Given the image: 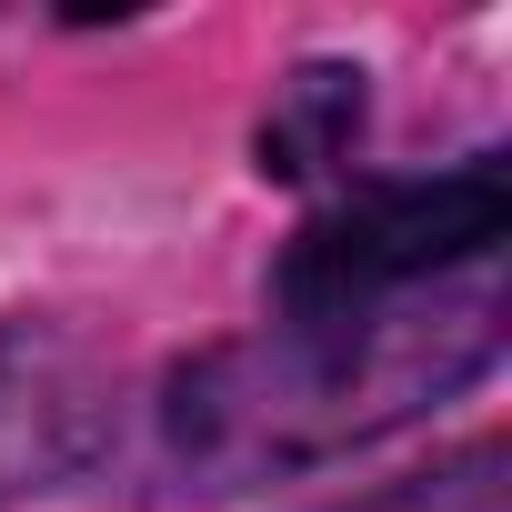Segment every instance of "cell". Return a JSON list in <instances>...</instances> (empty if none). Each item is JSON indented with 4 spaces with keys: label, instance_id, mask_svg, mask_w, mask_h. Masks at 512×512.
<instances>
[{
    "label": "cell",
    "instance_id": "cell-1",
    "mask_svg": "<svg viewBox=\"0 0 512 512\" xmlns=\"http://www.w3.org/2000/svg\"><path fill=\"white\" fill-rule=\"evenodd\" d=\"M492 362H502V262H472L432 292L342 322H272L262 342L201 352L161 392V462L191 492H251L272 472L402 432Z\"/></svg>",
    "mask_w": 512,
    "mask_h": 512
},
{
    "label": "cell",
    "instance_id": "cell-2",
    "mask_svg": "<svg viewBox=\"0 0 512 512\" xmlns=\"http://www.w3.org/2000/svg\"><path fill=\"white\" fill-rule=\"evenodd\" d=\"M502 221H512V191L492 151L442 181H372L292 231L272 272V322H342V312L432 292L472 262H502Z\"/></svg>",
    "mask_w": 512,
    "mask_h": 512
},
{
    "label": "cell",
    "instance_id": "cell-3",
    "mask_svg": "<svg viewBox=\"0 0 512 512\" xmlns=\"http://www.w3.org/2000/svg\"><path fill=\"white\" fill-rule=\"evenodd\" d=\"M111 452V372L61 322H0V502L81 482Z\"/></svg>",
    "mask_w": 512,
    "mask_h": 512
},
{
    "label": "cell",
    "instance_id": "cell-4",
    "mask_svg": "<svg viewBox=\"0 0 512 512\" xmlns=\"http://www.w3.org/2000/svg\"><path fill=\"white\" fill-rule=\"evenodd\" d=\"M352 141H362V71L312 61V71L282 81V101L262 121V171L272 181H312V171L352 161Z\"/></svg>",
    "mask_w": 512,
    "mask_h": 512
},
{
    "label": "cell",
    "instance_id": "cell-5",
    "mask_svg": "<svg viewBox=\"0 0 512 512\" xmlns=\"http://www.w3.org/2000/svg\"><path fill=\"white\" fill-rule=\"evenodd\" d=\"M342 512H512V462H502V442H462L452 462H432L412 482H382Z\"/></svg>",
    "mask_w": 512,
    "mask_h": 512
}]
</instances>
